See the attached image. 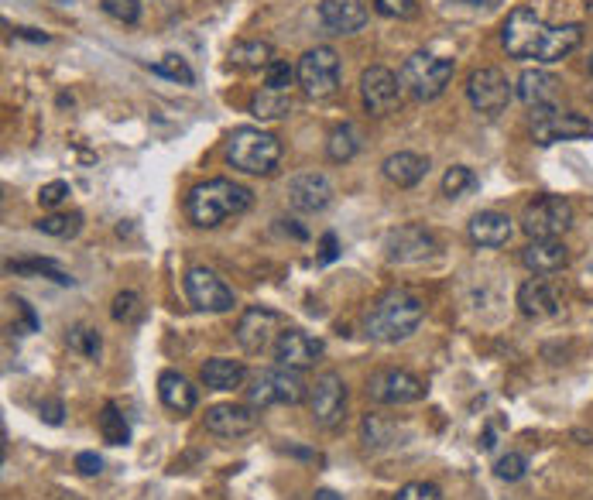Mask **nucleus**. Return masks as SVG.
<instances>
[{"instance_id": "obj_29", "label": "nucleus", "mask_w": 593, "mask_h": 500, "mask_svg": "<svg viewBox=\"0 0 593 500\" xmlns=\"http://www.w3.org/2000/svg\"><path fill=\"white\" fill-rule=\"evenodd\" d=\"M100 435H103V442H110V446H127V442H131V425H127V418L120 415L117 405H103Z\"/></svg>"}, {"instance_id": "obj_34", "label": "nucleus", "mask_w": 593, "mask_h": 500, "mask_svg": "<svg viewBox=\"0 0 593 500\" xmlns=\"http://www.w3.org/2000/svg\"><path fill=\"white\" fill-rule=\"evenodd\" d=\"M292 79H299V69H292L285 59H271V66L264 69V86H268V90L288 93V86H292Z\"/></svg>"}, {"instance_id": "obj_39", "label": "nucleus", "mask_w": 593, "mask_h": 500, "mask_svg": "<svg viewBox=\"0 0 593 500\" xmlns=\"http://www.w3.org/2000/svg\"><path fill=\"white\" fill-rule=\"evenodd\" d=\"M7 271H18V274H24V271H35V274H48V278L59 281V285H72L69 274L55 268L52 261H18V264H7Z\"/></svg>"}, {"instance_id": "obj_33", "label": "nucleus", "mask_w": 593, "mask_h": 500, "mask_svg": "<svg viewBox=\"0 0 593 500\" xmlns=\"http://www.w3.org/2000/svg\"><path fill=\"white\" fill-rule=\"evenodd\" d=\"M151 72L155 76H165V79H175V83H182V86H189L192 79V69L186 66V59H179V55H162L158 62H151Z\"/></svg>"}, {"instance_id": "obj_3", "label": "nucleus", "mask_w": 593, "mask_h": 500, "mask_svg": "<svg viewBox=\"0 0 593 500\" xmlns=\"http://www.w3.org/2000/svg\"><path fill=\"white\" fill-rule=\"evenodd\" d=\"M247 209H251V189H244V185H237L230 179L199 182L186 196V216L199 230L220 227L223 220L247 213Z\"/></svg>"}, {"instance_id": "obj_18", "label": "nucleus", "mask_w": 593, "mask_h": 500, "mask_svg": "<svg viewBox=\"0 0 593 500\" xmlns=\"http://www.w3.org/2000/svg\"><path fill=\"white\" fill-rule=\"evenodd\" d=\"M258 429V408L251 405H213L206 408V432L220 439H240Z\"/></svg>"}, {"instance_id": "obj_38", "label": "nucleus", "mask_w": 593, "mask_h": 500, "mask_svg": "<svg viewBox=\"0 0 593 500\" xmlns=\"http://www.w3.org/2000/svg\"><path fill=\"white\" fill-rule=\"evenodd\" d=\"M494 473H498V480L518 483L528 473V459L522 453H508V456H501L498 463H494Z\"/></svg>"}, {"instance_id": "obj_46", "label": "nucleus", "mask_w": 593, "mask_h": 500, "mask_svg": "<svg viewBox=\"0 0 593 500\" xmlns=\"http://www.w3.org/2000/svg\"><path fill=\"white\" fill-rule=\"evenodd\" d=\"M336 257V237L333 233H326L323 237V254H319V261H333Z\"/></svg>"}, {"instance_id": "obj_5", "label": "nucleus", "mask_w": 593, "mask_h": 500, "mask_svg": "<svg viewBox=\"0 0 593 500\" xmlns=\"http://www.w3.org/2000/svg\"><path fill=\"white\" fill-rule=\"evenodd\" d=\"M398 79H402V90L412 96V100H422V103L436 100V96H443L446 86H450L453 62L439 59V55H429V52H415L402 62Z\"/></svg>"}, {"instance_id": "obj_20", "label": "nucleus", "mask_w": 593, "mask_h": 500, "mask_svg": "<svg viewBox=\"0 0 593 500\" xmlns=\"http://www.w3.org/2000/svg\"><path fill=\"white\" fill-rule=\"evenodd\" d=\"M288 203H292L299 213H319L333 203V185L323 172H306L295 175L288 182Z\"/></svg>"}, {"instance_id": "obj_43", "label": "nucleus", "mask_w": 593, "mask_h": 500, "mask_svg": "<svg viewBox=\"0 0 593 500\" xmlns=\"http://www.w3.org/2000/svg\"><path fill=\"white\" fill-rule=\"evenodd\" d=\"M134 312H138V295H134V292H120L114 298V319L127 322V319H134Z\"/></svg>"}, {"instance_id": "obj_24", "label": "nucleus", "mask_w": 593, "mask_h": 500, "mask_svg": "<svg viewBox=\"0 0 593 500\" xmlns=\"http://www.w3.org/2000/svg\"><path fill=\"white\" fill-rule=\"evenodd\" d=\"M518 100L528 103V107H546V103H556V93H559V79L552 76L546 69H525L522 76H518V86H515Z\"/></svg>"}, {"instance_id": "obj_11", "label": "nucleus", "mask_w": 593, "mask_h": 500, "mask_svg": "<svg viewBox=\"0 0 593 500\" xmlns=\"http://www.w3.org/2000/svg\"><path fill=\"white\" fill-rule=\"evenodd\" d=\"M593 134L590 120L570 110H559L556 103L532 110V137L535 144H556V141H573V137H587Z\"/></svg>"}, {"instance_id": "obj_19", "label": "nucleus", "mask_w": 593, "mask_h": 500, "mask_svg": "<svg viewBox=\"0 0 593 500\" xmlns=\"http://www.w3.org/2000/svg\"><path fill=\"white\" fill-rule=\"evenodd\" d=\"M371 0H323L319 4V21L330 35H354L367 24Z\"/></svg>"}, {"instance_id": "obj_22", "label": "nucleus", "mask_w": 593, "mask_h": 500, "mask_svg": "<svg viewBox=\"0 0 593 500\" xmlns=\"http://www.w3.org/2000/svg\"><path fill=\"white\" fill-rule=\"evenodd\" d=\"M467 237L474 240L477 247H504L515 237V223H511V216L487 209V213H477L474 220L467 223Z\"/></svg>"}, {"instance_id": "obj_2", "label": "nucleus", "mask_w": 593, "mask_h": 500, "mask_svg": "<svg viewBox=\"0 0 593 500\" xmlns=\"http://www.w3.org/2000/svg\"><path fill=\"white\" fill-rule=\"evenodd\" d=\"M422 319H426L422 298H415L412 292H405V288H391V292H384L378 302L367 309L364 333L371 336L374 343H398V340H408V336L419 329Z\"/></svg>"}, {"instance_id": "obj_10", "label": "nucleus", "mask_w": 593, "mask_h": 500, "mask_svg": "<svg viewBox=\"0 0 593 500\" xmlns=\"http://www.w3.org/2000/svg\"><path fill=\"white\" fill-rule=\"evenodd\" d=\"M309 415L319 429H336L347 415V384L336 370L316 377V384L309 387Z\"/></svg>"}, {"instance_id": "obj_36", "label": "nucleus", "mask_w": 593, "mask_h": 500, "mask_svg": "<svg viewBox=\"0 0 593 500\" xmlns=\"http://www.w3.org/2000/svg\"><path fill=\"white\" fill-rule=\"evenodd\" d=\"M69 350H76V353H83V357L96 360V357H100V350H103L100 333H93V329H86V326H76L69 333Z\"/></svg>"}, {"instance_id": "obj_32", "label": "nucleus", "mask_w": 593, "mask_h": 500, "mask_svg": "<svg viewBox=\"0 0 593 500\" xmlns=\"http://www.w3.org/2000/svg\"><path fill=\"white\" fill-rule=\"evenodd\" d=\"M35 227L42 233H48V237H76L79 227H83V216L79 213H52V216H42Z\"/></svg>"}, {"instance_id": "obj_15", "label": "nucleus", "mask_w": 593, "mask_h": 500, "mask_svg": "<svg viewBox=\"0 0 593 500\" xmlns=\"http://www.w3.org/2000/svg\"><path fill=\"white\" fill-rule=\"evenodd\" d=\"M511 83L504 79L501 69H477L474 76H470L467 83V100L470 107L477 110V114H487V117H498L504 107L511 103Z\"/></svg>"}, {"instance_id": "obj_48", "label": "nucleus", "mask_w": 593, "mask_h": 500, "mask_svg": "<svg viewBox=\"0 0 593 500\" xmlns=\"http://www.w3.org/2000/svg\"><path fill=\"white\" fill-rule=\"evenodd\" d=\"M480 446H484V449H494V432H491V429L484 432V442H480Z\"/></svg>"}, {"instance_id": "obj_30", "label": "nucleus", "mask_w": 593, "mask_h": 500, "mask_svg": "<svg viewBox=\"0 0 593 500\" xmlns=\"http://www.w3.org/2000/svg\"><path fill=\"white\" fill-rule=\"evenodd\" d=\"M288 110H292V96L278 93V90H261L251 100V114L261 120H278V117H285Z\"/></svg>"}, {"instance_id": "obj_31", "label": "nucleus", "mask_w": 593, "mask_h": 500, "mask_svg": "<svg viewBox=\"0 0 593 500\" xmlns=\"http://www.w3.org/2000/svg\"><path fill=\"white\" fill-rule=\"evenodd\" d=\"M357 148H360V141H357V131L350 124L336 127V131L330 134V141H326V155H330V161H350L357 155Z\"/></svg>"}, {"instance_id": "obj_44", "label": "nucleus", "mask_w": 593, "mask_h": 500, "mask_svg": "<svg viewBox=\"0 0 593 500\" xmlns=\"http://www.w3.org/2000/svg\"><path fill=\"white\" fill-rule=\"evenodd\" d=\"M76 470L83 473V477H100L103 459L96 456V453H79V456H76Z\"/></svg>"}, {"instance_id": "obj_41", "label": "nucleus", "mask_w": 593, "mask_h": 500, "mask_svg": "<svg viewBox=\"0 0 593 500\" xmlns=\"http://www.w3.org/2000/svg\"><path fill=\"white\" fill-rule=\"evenodd\" d=\"M103 11L110 14V18H117L120 24H134L141 18V4L138 0H100Z\"/></svg>"}, {"instance_id": "obj_23", "label": "nucleus", "mask_w": 593, "mask_h": 500, "mask_svg": "<svg viewBox=\"0 0 593 500\" xmlns=\"http://www.w3.org/2000/svg\"><path fill=\"white\" fill-rule=\"evenodd\" d=\"M522 264L532 274H556L570 264V250L563 240H532L522 250Z\"/></svg>"}, {"instance_id": "obj_27", "label": "nucleus", "mask_w": 593, "mask_h": 500, "mask_svg": "<svg viewBox=\"0 0 593 500\" xmlns=\"http://www.w3.org/2000/svg\"><path fill=\"white\" fill-rule=\"evenodd\" d=\"M199 377H203V384L210 387V391H237V387H244L247 381V367L240 364V360L213 357L203 364Z\"/></svg>"}, {"instance_id": "obj_35", "label": "nucleus", "mask_w": 593, "mask_h": 500, "mask_svg": "<svg viewBox=\"0 0 593 500\" xmlns=\"http://www.w3.org/2000/svg\"><path fill=\"white\" fill-rule=\"evenodd\" d=\"M474 172H470L467 165H453L450 172L443 175V196H450V199H456V196H463V192H470L474 189Z\"/></svg>"}, {"instance_id": "obj_14", "label": "nucleus", "mask_w": 593, "mask_h": 500, "mask_svg": "<svg viewBox=\"0 0 593 500\" xmlns=\"http://www.w3.org/2000/svg\"><path fill=\"white\" fill-rule=\"evenodd\" d=\"M282 316L275 309H264V305H251V309L240 316L237 322V343L247 353H268L275 350L278 336H282Z\"/></svg>"}, {"instance_id": "obj_16", "label": "nucleus", "mask_w": 593, "mask_h": 500, "mask_svg": "<svg viewBox=\"0 0 593 500\" xmlns=\"http://www.w3.org/2000/svg\"><path fill=\"white\" fill-rule=\"evenodd\" d=\"M384 250H388V261L395 264H419L426 261V257L436 254V240H432V233L426 227H398L388 233V240H384Z\"/></svg>"}, {"instance_id": "obj_47", "label": "nucleus", "mask_w": 593, "mask_h": 500, "mask_svg": "<svg viewBox=\"0 0 593 500\" xmlns=\"http://www.w3.org/2000/svg\"><path fill=\"white\" fill-rule=\"evenodd\" d=\"M312 500H343V497L336 494V490H316V494H312Z\"/></svg>"}, {"instance_id": "obj_13", "label": "nucleus", "mask_w": 593, "mask_h": 500, "mask_svg": "<svg viewBox=\"0 0 593 500\" xmlns=\"http://www.w3.org/2000/svg\"><path fill=\"white\" fill-rule=\"evenodd\" d=\"M360 100L371 117H388L402 103V79L384 66H371L360 76Z\"/></svg>"}, {"instance_id": "obj_45", "label": "nucleus", "mask_w": 593, "mask_h": 500, "mask_svg": "<svg viewBox=\"0 0 593 500\" xmlns=\"http://www.w3.org/2000/svg\"><path fill=\"white\" fill-rule=\"evenodd\" d=\"M42 418L48 425H59L62 422V401H45L42 405Z\"/></svg>"}, {"instance_id": "obj_40", "label": "nucleus", "mask_w": 593, "mask_h": 500, "mask_svg": "<svg viewBox=\"0 0 593 500\" xmlns=\"http://www.w3.org/2000/svg\"><path fill=\"white\" fill-rule=\"evenodd\" d=\"M395 500H443V490L429 480H412L395 494Z\"/></svg>"}, {"instance_id": "obj_12", "label": "nucleus", "mask_w": 593, "mask_h": 500, "mask_svg": "<svg viewBox=\"0 0 593 500\" xmlns=\"http://www.w3.org/2000/svg\"><path fill=\"white\" fill-rule=\"evenodd\" d=\"M186 298L192 302V309L199 312H230L234 309V288L210 268H189L186 271Z\"/></svg>"}, {"instance_id": "obj_37", "label": "nucleus", "mask_w": 593, "mask_h": 500, "mask_svg": "<svg viewBox=\"0 0 593 500\" xmlns=\"http://www.w3.org/2000/svg\"><path fill=\"white\" fill-rule=\"evenodd\" d=\"M374 11L395 21H412L419 14V0H374Z\"/></svg>"}, {"instance_id": "obj_9", "label": "nucleus", "mask_w": 593, "mask_h": 500, "mask_svg": "<svg viewBox=\"0 0 593 500\" xmlns=\"http://www.w3.org/2000/svg\"><path fill=\"white\" fill-rule=\"evenodd\" d=\"M367 398L378 405H415L426 398V384L398 367H381L367 377Z\"/></svg>"}, {"instance_id": "obj_49", "label": "nucleus", "mask_w": 593, "mask_h": 500, "mask_svg": "<svg viewBox=\"0 0 593 500\" xmlns=\"http://www.w3.org/2000/svg\"><path fill=\"white\" fill-rule=\"evenodd\" d=\"M587 69H590V76H593V52H590V62H587Z\"/></svg>"}, {"instance_id": "obj_7", "label": "nucleus", "mask_w": 593, "mask_h": 500, "mask_svg": "<svg viewBox=\"0 0 593 500\" xmlns=\"http://www.w3.org/2000/svg\"><path fill=\"white\" fill-rule=\"evenodd\" d=\"M295 69H299V86L306 96L323 100V96H333L340 90V55H336L330 45L309 48Z\"/></svg>"}, {"instance_id": "obj_1", "label": "nucleus", "mask_w": 593, "mask_h": 500, "mask_svg": "<svg viewBox=\"0 0 593 500\" xmlns=\"http://www.w3.org/2000/svg\"><path fill=\"white\" fill-rule=\"evenodd\" d=\"M501 42L511 59H535L549 66L580 48L583 24H549L535 7H515L501 28Z\"/></svg>"}, {"instance_id": "obj_25", "label": "nucleus", "mask_w": 593, "mask_h": 500, "mask_svg": "<svg viewBox=\"0 0 593 500\" xmlns=\"http://www.w3.org/2000/svg\"><path fill=\"white\" fill-rule=\"evenodd\" d=\"M158 398H162V405L168 411H175V415H189V411L199 405L196 387H192L179 370H165V374L158 377Z\"/></svg>"}, {"instance_id": "obj_4", "label": "nucleus", "mask_w": 593, "mask_h": 500, "mask_svg": "<svg viewBox=\"0 0 593 500\" xmlns=\"http://www.w3.org/2000/svg\"><path fill=\"white\" fill-rule=\"evenodd\" d=\"M227 158L247 175H268L282 158V141L261 127H237L227 141Z\"/></svg>"}, {"instance_id": "obj_6", "label": "nucleus", "mask_w": 593, "mask_h": 500, "mask_svg": "<svg viewBox=\"0 0 593 500\" xmlns=\"http://www.w3.org/2000/svg\"><path fill=\"white\" fill-rule=\"evenodd\" d=\"M244 394H247V405L258 411L275 408V405H299L302 398H309L299 370H288V367L261 370L251 381V387H244Z\"/></svg>"}, {"instance_id": "obj_28", "label": "nucleus", "mask_w": 593, "mask_h": 500, "mask_svg": "<svg viewBox=\"0 0 593 500\" xmlns=\"http://www.w3.org/2000/svg\"><path fill=\"white\" fill-rule=\"evenodd\" d=\"M230 66L237 69H268L271 66V45L268 42H237L230 48Z\"/></svg>"}, {"instance_id": "obj_42", "label": "nucleus", "mask_w": 593, "mask_h": 500, "mask_svg": "<svg viewBox=\"0 0 593 500\" xmlns=\"http://www.w3.org/2000/svg\"><path fill=\"white\" fill-rule=\"evenodd\" d=\"M66 196H69V182H48V185H42V192H38V199H42L45 209H55Z\"/></svg>"}, {"instance_id": "obj_21", "label": "nucleus", "mask_w": 593, "mask_h": 500, "mask_svg": "<svg viewBox=\"0 0 593 500\" xmlns=\"http://www.w3.org/2000/svg\"><path fill=\"white\" fill-rule=\"evenodd\" d=\"M559 292L549 285L546 278H528L522 288H518V309L525 312L528 319H552L559 312Z\"/></svg>"}, {"instance_id": "obj_26", "label": "nucleus", "mask_w": 593, "mask_h": 500, "mask_svg": "<svg viewBox=\"0 0 593 500\" xmlns=\"http://www.w3.org/2000/svg\"><path fill=\"white\" fill-rule=\"evenodd\" d=\"M384 175H388V182H395L398 189H412V185H419L426 179L429 172V158L415 155V151H398V155L384 158Z\"/></svg>"}, {"instance_id": "obj_8", "label": "nucleus", "mask_w": 593, "mask_h": 500, "mask_svg": "<svg viewBox=\"0 0 593 500\" xmlns=\"http://www.w3.org/2000/svg\"><path fill=\"white\" fill-rule=\"evenodd\" d=\"M573 227V206L563 196H542L535 203L525 206L522 213V230L532 240H556L559 233Z\"/></svg>"}, {"instance_id": "obj_17", "label": "nucleus", "mask_w": 593, "mask_h": 500, "mask_svg": "<svg viewBox=\"0 0 593 500\" xmlns=\"http://www.w3.org/2000/svg\"><path fill=\"white\" fill-rule=\"evenodd\" d=\"M271 353H275L278 367L309 370V367H316L319 357H323V343H319L316 336L302 333V329H285V333L278 336V343Z\"/></svg>"}]
</instances>
